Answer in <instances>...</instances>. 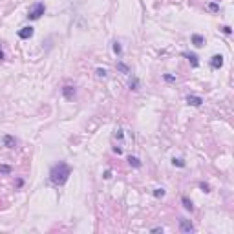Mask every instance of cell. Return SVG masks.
I'll return each instance as SVG.
<instances>
[{
	"instance_id": "1",
	"label": "cell",
	"mask_w": 234,
	"mask_h": 234,
	"mask_svg": "<svg viewBox=\"0 0 234 234\" xmlns=\"http://www.w3.org/2000/svg\"><path fill=\"white\" fill-rule=\"evenodd\" d=\"M70 174H71L70 165L64 163V161H59V163H55V165L51 167V170H49V181H51V185H55V187H62V185H66Z\"/></svg>"
},
{
	"instance_id": "2",
	"label": "cell",
	"mask_w": 234,
	"mask_h": 234,
	"mask_svg": "<svg viewBox=\"0 0 234 234\" xmlns=\"http://www.w3.org/2000/svg\"><path fill=\"white\" fill-rule=\"evenodd\" d=\"M44 11H46V5H44L42 2H37V4H33V5L29 7L27 18H29V20H38V18L44 15Z\"/></svg>"
},
{
	"instance_id": "3",
	"label": "cell",
	"mask_w": 234,
	"mask_h": 234,
	"mask_svg": "<svg viewBox=\"0 0 234 234\" xmlns=\"http://www.w3.org/2000/svg\"><path fill=\"white\" fill-rule=\"evenodd\" d=\"M33 33H35V29H33L31 26H26V27H20V29H18V37H20L22 40L31 38V37H33Z\"/></svg>"
},
{
	"instance_id": "4",
	"label": "cell",
	"mask_w": 234,
	"mask_h": 234,
	"mask_svg": "<svg viewBox=\"0 0 234 234\" xmlns=\"http://www.w3.org/2000/svg\"><path fill=\"white\" fill-rule=\"evenodd\" d=\"M179 227H181V231H183L185 234L194 232V227H192L190 220H185V218H181V220H179Z\"/></svg>"
},
{
	"instance_id": "5",
	"label": "cell",
	"mask_w": 234,
	"mask_h": 234,
	"mask_svg": "<svg viewBox=\"0 0 234 234\" xmlns=\"http://www.w3.org/2000/svg\"><path fill=\"white\" fill-rule=\"evenodd\" d=\"M223 66V55H212L211 59V68L212 70H220Z\"/></svg>"
},
{
	"instance_id": "6",
	"label": "cell",
	"mask_w": 234,
	"mask_h": 234,
	"mask_svg": "<svg viewBox=\"0 0 234 234\" xmlns=\"http://www.w3.org/2000/svg\"><path fill=\"white\" fill-rule=\"evenodd\" d=\"M62 95H64L68 101H71V99L75 97V88H73L71 84H66V86L62 88Z\"/></svg>"
},
{
	"instance_id": "7",
	"label": "cell",
	"mask_w": 234,
	"mask_h": 234,
	"mask_svg": "<svg viewBox=\"0 0 234 234\" xmlns=\"http://www.w3.org/2000/svg\"><path fill=\"white\" fill-rule=\"evenodd\" d=\"M2 145H4L5 148H15V145H16V139H15L13 135H7V134H5V135L2 137Z\"/></svg>"
},
{
	"instance_id": "8",
	"label": "cell",
	"mask_w": 234,
	"mask_h": 234,
	"mask_svg": "<svg viewBox=\"0 0 234 234\" xmlns=\"http://www.w3.org/2000/svg\"><path fill=\"white\" fill-rule=\"evenodd\" d=\"M190 40H192V44H194L196 48H201V46L205 44V37H203V35H198V33H194V35L190 37Z\"/></svg>"
},
{
	"instance_id": "9",
	"label": "cell",
	"mask_w": 234,
	"mask_h": 234,
	"mask_svg": "<svg viewBox=\"0 0 234 234\" xmlns=\"http://www.w3.org/2000/svg\"><path fill=\"white\" fill-rule=\"evenodd\" d=\"M183 57L189 59V62L192 64V68H198V66H200V62H198V55H196V53H189V51H185Z\"/></svg>"
},
{
	"instance_id": "10",
	"label": "cell",
	"mask_w": 234,
	"mask_h": 234,
	"mask_svg": "<svg viewBox=\"0 0 234 234\" xmlns=\"http://www.w3.org/2000/svg\"><path fill=\"white\" fill-rule=\"evenodd\" d=\"M187 103L192 104V106H201L203 104V99L198 97V95H187Z\"/></svg>"
},
{
	"instance_id": "11",
	"label": "cell",
	"mask_w": 234,
	"mask_h": 234,
	"mask_svg": "<svg viewBox=\"0 0 234 234\" xmlns=\"http://www.w3.org/2000/svg\"><path fill=\"white\" fill-rule=\"evenodd\" d=\"M128 163H130L134 168H141V167H143L141 161H139V157H135V156H128Z\"/></svg>"
},
{
	"instance_id": "12",
	"label": "cell",
	"mask_w": 234,
	"mask_h": 234,
	"mask_svg": "<svg viewBox=\"0 0 234 234\" xmlns=\"http://www.w3.org/2000/svg\"><path fill=\"white\" fill-rule=\"evenodd\" d=\"M117 70H119L121 73H124V75H128V73H130V68H128L124 62H121V60L117 62Z\"/></svg>"
},
{
	"instance_id": "13",
	"label": "cell",
	"mask_w": 234,
	"mask_h": 234,
	"mask_svg": "<svg viewBox=\"0 0 234 234\" xmlns=\"http://www.w3.org/2000/svg\"><path fill=\"white\" fill-rule=\"evenodd\" d=\"M181 203H183V207H185L187 211H192V209H194V207H192V201H190L187 196H183V198H181Z\"/></svg>"
},
{
	"instance_id": "14",
	"label": "cell",
	"mask_w": 234,
	"mask_h": 234,
	"mask_svg": "<svg viewBox=\"0 0 234 234\" xmlns=\"http://www.w3.org/2000/svg\"><path fill=\"white\" fill-rule=\"evenodd\" d=\"M95 73H97V77H99V79H104V77L108 75V71H106L104 68H97V70H95Z\"/></svg>"
},
{
	"instance_id": "15",
	"label": "cell",
	"mask_w": 234,
	"mask_h": 234,
	"mask_svg": "<svg viewBox=\"0 0 234 234\" xmlns=\"http://www.w3.org/2000/svg\"><path fill=\"white\" fill-rule=\"evenodd\" d=\"M172 165H174V167H181V168H185V167H187V163H185L183 159H176V157L172 159Z\"/></svg>"
},
{
	"instance_id": "16",
	"label": "cell",
	"mask_w": 234,
	"mask_h": 234,
	"mask_svg": "<svg viewBox=\"0 0 234 234\" xmlns=\"http://www.w3.org/2000/svg\"><path fill=\"white\" fill-rule=\"evenodd\" d=\"M128 86H130V90H137V86H139V81H137V79L134 77V79H130Z\"/></svg>"
},
{
	"instance_id": "17",
	"label": "cell",
	"mask_w": 234,
	"mask_h": 234,
	"mask_svg": "<svg viewBox=\"0 0 234 234\" xmlns=\"http://www.w3.org/2000/svg\"><path fill=\"white\" fill-rule=\"evenodd\" d=\"M154 196L156 198H163L165 196V189H154Z\"/></svg>"
},
{
	"instance_id": "18",
	"label": "cell",
	"mask_w": 234,
	"mask_h": 234,
	"mask_svg": "<svg viewBox=\"0 0 234 234\" xmlns=\"http://www.w3.org/2000/svg\"><path fill=\"white\" fill-rule=\"evenodd\" d=\"M113 53H115V55H121V53H123V49H121L119 42H113Z\"/></svg>"
},
{
	"instance_id": "19",
	"label": "cell",
	"mask_w": 234,
	"mask_h": 234,
	"mask_svg": "<svg viewBox=\"0 0 234 234\" xmlns=\"http://www.w3.org/2000/svg\"><path fill=\"white\" fill-rule=\"evenodd\" d=\"M209 9H211V11H214V13H216V11H220V5H218V4H216V2H211V4H209Z\"/></svg>"
},
{
	"instance_id": "20",
	"label": "cell",
	"mask_w": 234,
	"mask_h": 234,
	"mask_svg": "<svg viewBox=\"0 0 234 234\" xmlns=\"http://www.w3.org/2000/svg\"><path fill=\"white\" fill-rule=\"evenodd\" d=\"M221 31H223L225 35H231V33H232V27H231V26H223V27H221Z\"/></svg>"
},
{
	"instance_id": "21",
	"label": "cell",
	"mask_w": 234,
	"mask_h": 234,
	"mask_svg": "<svg viewBox=\"0 0 234 234\" xmlns=\"http://www.w3.org/2000/svg\"><path fill=\"white\" fill-rule=\"evenodd\" d=\"M163 79H165L167 82H174V81H176V77H174V75H168V73H167V75H163Z\"/></svg>"
},
{
	"instance_id": "22",
	"label": "cell",
	"mask_w": 234,
	"mask_h": 234,
	"mask_svg": "<svg viewBox=\"0 0 234 234\" xmlns=\"http://www.w3.org/2000/svg\"><path fill=\"white\" fill-rule=\"evenodd\" d=\"M0 172H4V174H9V172H11V168H9L7 165H2V167H0Z\"/></svg>"
},
{
	"instance_id": "23",
	"label": "cell",
	"mask_w": 234,
	"mask_h": 234,
	"mask_svg": "<svg viewBox=\"0 0 234 234\" xmlns=\"http://www.w3.org/2000/svg\"><path fill=\"white\" fill-rule=\"evenodd\" d=\"M200 189H201V190H205V192H211V190H209V185H207V183H200Z\"/></svg>"
},
{
	"instance_id": "24",
	"label": "cell",
	"mask_w": 234,
	"mask_h": 234,
	"mask_svg": "<svg viewBox=\"0 0 234 234\" xmlns=\"http://www.w3.org/2000/svg\"><path fill=\"white\" fill-rule=\"evenodd\" d=\"M110 178H112V170H106L104 172V179H110Z\"/></svg>"
},
{
	"instance_id": "25",
	"label": "cell",
	"mask_w": 234,
	"mask_h": 234,
	"mask_svg": "<svg viewBox=\"0 0 234 234\" xmlns=\"http://www.w3.org/2000/svg\"><path fill=\"white\" fill-rule=\"evenodd\" d=\"M152 232H163V229L161 227H156V229H152Z\"/></svg>"
},
{
	"instance_id": "26",
	"label": "cell",
	"mask_w": 234,
	"mask_h": 234,
	"mask_svg": "<svg viewBox=\"0 0 234 234\" xmlns=\"http://www.w3.org/2000/svg\"><path fill=\"white\" fill-rule=\"evenodd\" d=\"M4 59V51H2V48H0V60Z\"/></svg>"
}]
</instances>
